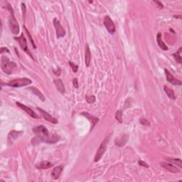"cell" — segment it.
<instances>
[{
  "mask_svg": "<svg viewBox=\"0 0 182 182\" xmlns=\"http://www.w3.org/2000/svg\"><path fill=\"white\" fill-rule=\"evenodd\" d=\"M28 89H29V90H31L33 94H35V95L38 96V97H39V98L41 99L42 101H44L45 100L44 95H43V94H42V92H41V91L38 90V89H37L36 87H29V88H28Z\"/></svg>",
  "mask_w": 182,
  "mask_h": 182,
  "instance_id": "ffe728a7",
  "label": "cell"
},
{
  "mask_svg": "<svg viewBox=\"0 0 182 182\" xmlns=\"http://www.w3.org/2000/svg\"><path fill=\"white\" fill-rule=\"evenodd\" d=\"M109 136L106 137L105 139L102 141V142L101 143L100 146H99L98 150H97V152H96L95 159H94V161H95V162L100 161V159L102 157V156H103L104 154H105L106 149H107V143H108V141H109Z\"/></svg>",
  "mask_w": 182,
  "mask_h": 182,
  "instance_id": "5b68a950",
  "label": "cell"
},
{
  "mask_svg": "<svg viewBox=\"0 0 182 182\" xmlns=\"http://www.w3.org/2000/svg\"><path fill=\"white\" fill-rule=\"evenodd\" d=\"M31 80L27 78V77H22V78L14 79V80L6 83V85L13 87H21L30 85L31 84Z\"/></svg>",
  "mask_w": 182,
  "mask_h": 182,
  "instance_id": "277c9868",
  "label": "cell"
},
{
  "mask_svg": "<svg viewBox=\"0 0 182 182\" xmlns=\"http://www.w3.org/2000/svg\"><path fill=\"white\" fill-rule=\"evenodd\" d=\"M14 39L18 42L21 49H22L23 50H24L26 53H27L28 54H29L30 55H31V57L33 58V56H32V55L31 54V53H30L29 50H28V48L27 41H26V38H25L23 33H21V34L20 35V36L15 37Z\"/></svg>",
  "mask_w": 182,
  "mask_h": 182,
  "instance_id": "8992f818",
  "label": "cell"
},
{
  "mask_svg": "<svg viewBox=\"0 0 182 182\" xmlns=\"http://www.w3.org/2000/svg\"><path fill=\"white\" fill-rule=\"evenodd\" d=\"M161 166H162L163 168H165L167 171H170L171 173H178L180 172V169L178 168L176 166H175L174 165H173L172 164H170V163L168 162H161Z\"/></svg>",
  "mask_w": 182,
  "mask_h": 182,
  "instance_id": "7c38bea8",
  "label": "cell"
},
{
  "mask_svg": "<svg viewBox=\"0 0 182 182\" xmlns=\"http://www.w3.org/2000/svg\"><path fill=\"white\" fill-rule=\"evenodd\" d=\"M103 23L105 28H107V31H108L109 33H111V34H113L116 31V28H115V25H114L113 21L111 19V18L109 17V16H105Z\"/></svg>",
  "mask_w": 182,
  "mask_h": 182,
  "instance_id": "52a82bcc",
  "label": "cell"
},
{
  "mask_svg": "<svg viewBox=\"0 0 182 182\" xmlns=\"http://www.w3.org/2000/svg\"><path fill=\"white\" fill-rule=\"evenodd\" d=\"M167 161H170V162H172L174 164L178 165L179 166V168L182 167V164H181V160L180 159H173V158H167Z\"/></svg>",
  "mask_w": 182,
  "mask_h": 182,
  "instance_id": "cb8c5ba5",
  "label": "cell"
},
{
  "mask_svg": "<svg viewBox=\"0 0 182 182\" xmlns=\"http://www.w3.org/2000/svg\"><path fill=\"white\" fill-rule=\"evenodd\" d=\"M63 170V166H62V165L61 166H56V167H55L53 170H52L50 176H51V177L53 178V179L55 180L58 179V178L60 177Z\"/></svg>",
  "mask_w": 182,
  "mask_h": 182,
  "instance_id": "4fadbf2b",
  "label": "cell"
},
{
  "mask_svg": "<svg viewBox=\"0 0 182 182\" xmlns=\"http://www.w3.org/2000/svg\"><path fill=\"white\" fill-rule=\"evenodd\" d=\"M164 71H165V73H166V80H167V81L168 82H170V83L173 84V85H181L182 82L181 81V80H178V79H176V77H173V75L171 74V73H170V72L167 70V69H165Z\"/></svg>",
  "mask_w": 182,
  "mask_h": 182,
  "instance_id": "30bf717a",
  "label": "cell"
},
{
  "mask_svg": "<svg viewBox=\"0 0 182 182\" xmlns=\"http://www.w3.org/2000/svg\"><path fill=\"white\" fill-rule=\"evenodd\" d=\"M8 4L7 8L10 11V16L9 18V26L10 28V31H11V33H12L13 34L17 35L18 34L20 31L19 25H18L17 21H16V18H15L12 8H11V6H10L9 4Z\"/></svg>",
  "mask_w": 182,
  "mask_h": 182,
  "instance_id": "3957f363",
  "label": "cell"
},
{
  "mask_svg": "<svg viewBox=\"0 0 182 182\" xmlns=\"http://www.w3.org/2000/svg\"><path fill=\"white\" fill-rule=\"evenodd\" d=\"M91 61V53H90V50L89 48V45H86V48H85V65L87 67L90 66Z\"/></svg>",
  "mask_w": 182,
  "mask_h": 182,
  "instance_id": "ac0fdd59",
  "label": "cell"
},
{
  "mask_svg": "<svg viewBox=\"0 0 182 182\" xmlns=\"http://www.w3.org/2000/svg\"><path fill=\"white\" fill-rule=\"evenodd\" d=\"M69 64H70V67L72 68V70H73V71L74 72V73H76V72L77 71V70H78V66H77V65H75V64L72 63L71 61H69Z\"/></svg>",
  "mask_w": 182,
  "mask_h": 182,
  "instance_id": "4316f807",
  "label": "cell"
},
{
  "mask_svg": "<svg viewBox=\"0 0 182 182\" xmlns=\"http://www.w3.org/2000/svg\"><path fill=\"white\" fill-rule=\"evenodd\" d=\"M82 115H85L87 118H88L90 121H92V127H94L95 124H96V122H98V120H99L98 118H97V117H92V116H90V114L87 113V112H82Z\"/></svg>",
  "mask_w": 182,
  "mask_h": 182,
  "instance_id": "7402d4cb",
  "label": "cell"
},
{
  "mask_svg": "<svg viewBox=\"0 0 182 182\" xmlns=\"http://www.w3.org/2000/svg\"><path fill=\"white\" fill-rule=\"evenodd\" d=\"M54 84L56 87L57 90H58L61 94L65 93V87H64V85L62 82V80L60 79H55L54 80Z\"/></svg>",
  "mask_w": 182,
  "mask_h": 182,
  "instance_id": "9a60e30c",
  "label": "cell"
},
{
  "mask_svg": "<svg viewBox=\"0 0 182 182\" xmlns=\"http://www.w3.org/2000/svg\"><path fill=\"white\" fill-rule=\"evenodd\" d=\"M115 119H117V122H119V123L122 122V109H119L116 112L115 116H114Z\"/></svg>",
  "mask_w": 182,
  "mask_h": 182,
  "instance_id": "d4e9b609",
  "label": "cell"
},
{
  "mask_svg": "<svg viewBox=\"0 0 182 182\" xmlns=\"http://www.w3.org/2000/svg\"><path fill=\"white\" fill-rule=\"evenodd\" d=\"M53 25H54L55 28V31H56V36L57 38H61L63 37L65 35V31L64 29L63 26L60 24V21L58 19H57L56 18H55L53 19Z\"/></svg>",
  "mask_w": 182,
  "mask_h": 182,
  "instance_id": "ba28073f",
  "label": "cell"
},
{
  "mask_svg": "<svg viewBox=\"0 0 182 182\" xmlns=\"http://www.w3.org/2000/svg\"><path fill=\"white\" fill-rule=\"evenodd\" d=\"M85 99H86L87 102L88 103H94L95 102V95H91V96H86L85 97Z\"/></svg>",
  "mask_w": 182,
  "mask_h": 182,
  "instance_id": "484cf974",
  "label": "cell"
},
{
  "mask_svg": "<svg viewBox=\"0 0 182 182\" xmlns=\"http://www.w3.org/2000/svg\"><path fill=\"white\" fill-rule=\"evenodd\" d=\"M154 2L156 3V4H158V6H159V7H160V8H163V7H164V6H163V4H161V3L160 2V1H154Z\"/></svg>",
  "mask_w": 182,
  "mask_h": 182,
  "instance_id": "d6a6232c",
  "label": "cell"
},
{
  "mask_svg": "<svg viewBox=\"0 0 182 182\" xmlns=\"http://www.w3.org/2000/svg\"><path fill=\"white\" fill-rule=\"evenodd\" d=\"M37 109L40 111V112H41L42 116H43V118H44L45 120L48 121V122H50L51 123H53V124H57V123H58V120H57V119H55V117H53V116L50 115L49 113L45 112V111L43 110V109L40 108V107H37Z\"/></svg>",
  "mask_w": 182,
  "mask_h": 182,
  "instance_id": "8fae6325",
  "label": "cell"
},
{
  "mask_svg": "<svg viewBox=\"0 0 182 182\" xmlns=\"http://www.w3.org/2000/svg\"><path fill=\"white\" fill-rule=\"evenodd\" d=\"M17 65L14 62L11 61L7 56L2 55L1 58V68L2 71L6 74L10 75L13 73Z\"/></svg>",
  "mask_w": 182,
  "mask_h": 182,
  "instance_id": "7a4b0ae2",
  "label": "cell"
},
{
  "mask_svg": "<svg viewBox=\"0 0 182 182\" xmlns=\"http://www.w3.org/2000/svg\"><path fill=\"white\" fill-rule=\"evenodd\" d=\"M156 41H157L158 45H159V46L161 48V49L164 50H167L168 49L167 45L165 44L164 42L162 41V39H161V33H157V36H156Z\"/></svg>",
  "mask_w": 182,
  "mask_h": 182,
  "instance_id": "d6986e66",
  "label": "cell"
},
{
  "mask_svg": "<svg viewBox=\"0 0 182 182\" xmlns=\"http://www.w3.org/2000/svg\"><path fill=\"white\" fill-rule=\"evenodd\" d=\"M22 133V132H18V131L16 130H12L11 132H10L9 135H8V142L9 144H12L14 140L17 139L18 136Z\"/></svg>",
  "mask_w": 182,
  "mask_h": 182,
  "instance_id": "5bb4252c",
  "label": "cell"
},
{
  "mask_svg": "<svg viewBox=\"0 0 182 182\" xmlns=\"http://www.w3.org/2000/svg\"><path fill=\"white\" fill-rule=\"evenodd\" d=\"M21 8H22V12H23V17L25 19V15H26V5L24 3H21Z\"/></svg>",
  "mask_w": 182,
  "mask_h": 182,
  "instance_id": "f1b7e54d",
  "label": "cell"
},
{
  "mask_svg": "<svg viewBox=\"0 0 182 182\" xmlns=\"http://www.w3.org/2000/svg\"><path fill=\"white\" fill-rule=\"evenodd\" d=\"M16 105H17L21 109L24 110L26 113H27L28 114H29V115L31 116V117H33V118H34V119L39 118V116L37 115V114L35 113V112H33V111L32 110L30 107H27V106L23 105V104L21 103V102H16Z\"/></svg>",
  "mask_w": 182,
  "mask_h": 182,
  "instance_id": "9c48e42d",
  "label": "cell"
},
{
  "mask_svg": "<svg viewBox=\"0 0 182 182\" xmlns=\"http://www.w3.org/2000/svg\"><path fill=\"white\" fill-rule=\"evenodd\" d=\"M73 85L75 86V87H76V88L78 87V82H77V80L76 78H75L73 80Z\"/></svg>",
  "mask_w": 182,
  "mask_h": 182,
  "instance_id": "1f68e13d",
  "label": "cell"
},
{
  "mask_svg": "<svg viewBox=\"0 0 182 182\" xmlns=\"http://www.w3.org/2000/svg\"><path fill=\"white\" fill-rule=\"evenodd\" d=\"M51 166H53V164L48 161H43L36 165V168L38 169H47Z\"/></svg>",
  "mask_w": 182,
  "mask_h": 182,
  "instance_id": "e0dca14e",
  "label": "cell"
},
{
  "mask_svg": "<svg viewBox=\"0 0 182 182\" xmlns=\"http://www.w3.org/2000/svg\"><path fill=\"white\" fill-rule=\"evenodd\" d=\"M181 50H182V48L181 47V48H179V49H178V50L176 53H173V56L174 57L175 59H176V61L178 62V63H181L182 62V59H181Z\"/></svg>",
  "mask_w": 182,
  "mask_h": 182,
  "instance_id": "603a6c76",
  "label": "cell"
},
{
  "mask_svg": "<svg viewBox=\"0 0 182 182\" xmlns=\"http://www.w3.org/2000/svg\"><path fill=\"white\" fill-rule=\"evenodd\" d=\"M139 164L141 165V166H144V167H146V168L149 167V166H148L147 164H146V163L144 162V161H141V160H139Z\"/></svg>",
  "mask_w": 182,
  "mask_h": 182,
  "instance_id": "4dcf8cb0",
  "label": "cell"
},
{
  "mask_svg": "<svg viewBox=\"0 0 182 182\" xmlns=\"http://www.w3.org/2000/svg\"><path fill=\"white\" fill-rule=\"evenodd\" d=\"M127 140H128V136L127 134H123L122 136L116 139L115 144L116 145L118 146H122L127 143Z\"/></svg>",
  "mask_w": 182,
  "mask_h": 182,
  "instance_id": "2e32d148",
  "label": "cell"
},
{
  "mask_svg": "<svg viewBox=\"0 0 182 182\" xmlns=\"http://www.w3.org/2000/svg\"><path fill=\"white\" fill-rule=\"evenodd\" d=\"M164 89L165 92H166V95H168V97H169V98L173 99V100H175V99H176V96H175L174 92H173L172 89L168 88L166 85H165V86L164 87Z\"/></svg>",
  "mask_w": 182,
  "mask_h": 182,
  "instance_id": "44dd1931",
  "label": "cell"
},
{
  "mask_svg": "<svg viewBox=\"0 0 182 182\" xmlns=\"http://www.w3.org/2000/svg\"><path fill=\"white\" fill-rule=\"evenodd\" d=\"M24 28H25V30H26V31L27 32V33H28V36H29V38H30V40H31V43H32V45H33V47L34 48H36V45H35V43H33V39H32V38L31 37V35H30V33H28V31H27V29H26V27H24Z\"/></svg>",
  "mask_w": 182,
  "mask_h": 182,
  "instance_id": "f546056e",
  "label": "cell"
},
{
  "mask_svg": "<svg viewBox=\"0 0 182 182\" xmlns=\"http://www.w3.org/2000/svg\"><path fill=\"white\" fill-rule=\"evenodd\" d=\"M139 122H140L141 124H142L143 125L145 126H149V124H150V122L145 118H141L140 120H139Z\"/></svg>",
  "mask_w": 182,
  "mask_h": 182,
  "instance_id": "83f0119b",
  "label": "cell"
},
{
  "mask_svg": "<svg viewBox=\"0 0 182 182\" xmlns=\"http://www.w3.org/2000/svg\"><path fill=\"white\" fill-rule=\"evenodd\" d=\"M33 132L40 141L48 144H53L60 139L59 136L57 134H49L48 129L43 125L37 126L33 128Z\"/></svg>",
  "mask_w": 182,
  "mask_h": 182,
  "instance_id": "6da1fadb",
  "label": "cell"
}]
</instances>
